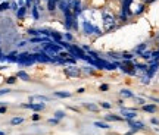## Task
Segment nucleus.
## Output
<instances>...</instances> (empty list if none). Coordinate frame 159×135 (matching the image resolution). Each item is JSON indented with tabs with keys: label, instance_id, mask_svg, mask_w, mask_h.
Masks as SVG:
<instances>
[{
	"label": "nucleus",
	"instance_id": "nucleus-1",
	"mask_svg": "<svg viewBox=\"0 0 159 135\" xmlns=\"http://www.w3.org/2000/svg\"><path fill=\"white\" fill-rule=\"evenodd\" d=\"M102 19H103V25H105V29L106 33L112 31V29L116 28V21H115V16L108 11L102 12Z\"/></svg>",
	"mask_w": 159,
	"mask_h": 135
},
{
	"label": "nucleus",
	"instance_id": "nucleus-2",
	"mask_svg": "<svg viewBox=\"0 0 159 135\" xmlns=\"http://www.w3.org/2000/svg\"><path fill=\"white\" fill-rule=\"evenodd\" d=\"M134 0H121V13H119V19H121V22H127V19L133 15V12H131V3H133Z\"/></svg>",
	"mask_w": 159,
	"mask_h": 135
},
{
	"label": "nucleus",
	"instance_id": "nucleus-3",
	"mask_svg": "<svg viewBox=\"0 0 159 135\" xmlns=\"http://www.w3.org/2000/svg\"><path fill=\"white\" fill-rule=\"evenodd\" d=\"M81 27H83V33H84L85 35H91V34H96V35H102V34H103L102 29L99 28V27H96V25H93L90 21H83Z\"/></svg>",
	"mask_w": 159,
	"mask_h": 135
},
{
	"label": "nucleus",
	"instance_id": "nucleus-4",
	"mask_svg": "<svg viewBox=\"0 0 159 135\" xmlns=\"http://www.w3.org/2000/svg\"><path fill=\"white\" fill-rule=\"evenodd\" d=\"M63 16H65V21H63V25H65V28L68 29V33L71 31V29H74V22L77 18L72 15V12L71 11H66L65 13H63Z\"/></svg>",
	"mask_w": 159,
	"mask_h": 135
},
{
	"label": "nucleus",
	"instance_id": "nucleus-5",
	"mask_svg": "<svg viewBox=\"0 0 159 135\" xmlns=\"http://www.w3.org/2000/svg\"><path fill=\"white\" fill-rule=\"evenodd\" d=\"M65 73L71 78H78L81 75V68H77L75 65H69V66L65 68Z\"/></svg>",
	"mask_w": 159,
	"mask_h": 135
},
{
	"label": "nucleus",
	"instance_id": "nucleus-6",
	"mask_svg": "<svg viewBox=\"0 0 159 135\" xmlns=\"http://www.w3.org/2000/svg\"><path fill=\"white\" fill-rule=\"evenodd\" d=\"M31 56H33V59H34L35 62L39 63H50L52 59L46 53H43V51H39V53H31Z\"/></svg>",
	"mask_w": 159,
	"mask_h": 135
},
{
	"label": "nucleus",
	"instance_id": "nucleus-7",
	"mask_svg": "<svg viewBox=\"0 0 159 135\" xmlns=\"http://www.w3.org/2000/svg\"><path fill=\"white\" fill-rule=\"evenodd\" d=\"M121 115H124L125 120H134L137 118L136 109H125V107H122L121 109Z\"/></svg>",
	"mask_w": 159,
	"mask_h": 135
},
{
	"label": "nucleus",
	"instance_id": "nucleus-8",
	"mask_svg": "<svg viewBox=\"0 0 159 135\" xmlns=\"http://www.w3.org/2000/svg\"><path fill=\"white\" fill-rule=\"evenodd\" d=\"M21 107L24 109H31L34 112H41L46 109V104L44 103H27V104H21Z\"/></svg>",
	"mask_w": 159,
	"mask_h": 135
},
{
	"label": "nucleus",
	"instance_id": "nucleus-9",
	"mask_svg": "<svg viewBox=\"0 0 159 135\" xmlns=\"http://www.w3.org/2000/svg\"><path fill=\"white\" fill-rule=\"evenodd\" d=\"M158 69H159V60H150V65H149V69H148V72H146V75L152 79Z\"/></svg>",
	"mask_w": 159,
	"mask_h": 135
},
{
	"label": "nucleus",
	"instance_id": "nucleus-10",
	"mask_svg": "<svg viewBox=\"0 0 159 135\" xmlns=\"http://www.w3.org/2000/svg\"><path fill=\"white\" fill-rule=\"evenodd\" d=\"M71 9H72V15L75 18L80 16V13L83 12V7H81V0H74L72 5H71Z\"/></svg>",
	"mask_w": 159,
	"mask_h": 135
},
{
	"label": "nucleus",
	"instance_id": "nucleus-11",
	"mask_svg": "<svg viewBox=\"0 0 159 135\" xmlns=\"http://www.w3.org/2000/svg\"><path fill=\"white\" fill-rule=\"evenodd\" d=\"M127 124H128V126H130L133 131H143L146 126H144V124L143 122H137V120H127Z\"/></svg>",
	"mask_w": 159,
	"mask_h": 135
},
{
	"label": "nucleus",
	"instance_id": "nucleus-12",
	"mask_svg": "<svg viewBox=\"0 0 159 135\" xmlns=\"http://www.w3.org/2000/svg\"><path fill=\"white\" fill-rule=\"evenodd\" d=\"M28 59H31V54H30L28 51H22V53H18V59H16V63L19 65H22L25 63Z\"/></svg>",
	"mask_w": 159,
	"mask_h": 135
},
{
	"label": "nucleus",
	"instance_id": "nucleus-13",
	"mask_svg": "<svg viewBox=\"0 0 159 135\" xmlns=\"http://www.w3.org/2000/svg\"><path fill=\"white\" fill-rule=\"evenodd\" d=\"M30 101L31 103H35V101H40V103H44V101H50V98L46 96H31L30 97Z\"/></svg>",
	"mask_w": 159,
	"mask_h": 135
},
{
	"label": "nucleus",
	"instance_id": "nucleus-14",
	"mask_svg": "<svg viewBox=\"0 0 159 135\" xmlns=\"http://www.w3.org/2000/svg\"><path fill=\"white\" fill-rule=\"evenodd\" d=\"M105 120H108V122H122L125 119L121 118V116H116V115H106V116H105Z\"/></svg>",
	"mask_w": 159,
	"mask_h": 135
},
{
	"label": "nucleus",
	"instance_id": "nucleus-15",
	"mask_svg": "<svg viewBox=\"0 0 159 135\" xmlns=\"http://www.w3.org/2000/svg\"><path fill=\"white\" fill-rule=\"evenodd\" d=\"M50 38H52V41H55V43H59V41H62V40H63V35H62L61 33L52 31V33H50Z\"/></svg>",
	"mask_w": 159,
	"mask_h": 135
},
{
	"label": "nucleus",
	"instance_id": "nucleus-16",
	"mask_svg": "<svg viewBox=\"0 0 159 135\" xmlns=\"http://www.w3.org/2000/svg\"><path fill=\"white\" fill-rule=\"evenodd\" d=\"M18 59V53L16 51H11L7 56H3V59L2 60H7V62H16Z\"/></svg>",
	"mask_w": 159,
	"mask_h": 135
},
{
	"label": "nucleus",
	"instance_id": "nucleus-17",
	"mask_svg": "<svg viewBox=\"0 0 159 135\" xmlns=\"http://www.w3.org/2000/svg\"><path fill=\"white\" fill-rule=\"evenodd\" d=\"M146 49H148V44H146V43H142V44H139L136 49H134V54H137V56H142V53L146 50Z\"/></svg>",
	"mask_w": 159,
	"mask_h": 135
},
{
	"label": "nucleus",
	"instance_id": "nucleus-18",
	"mask_svg": "<svg viewBox=\"0 0 159 135\" xmlns=\"http://www.w3.org/2000/svg\"><path fill=\"white\" fill-rule=\"evenodd\" d=\"M46 2H47V11L49 12L56 11V5L59 3V0H46Z\"/></svg>",
	"mask_w": 159,
	"mask_h": 135
},
{
	"label": "nucleus",
	"instance_id": "nucleus-19",
	"mask_svg": "<svg viewBox=\"0 0 159 135\" xmlns=\"http://www.w3.org/2000/svg\"><path fill=\"white\" fill-rule=\"evenodd\" d=\"M119 96L122 97V98H133V97H134V94H133V91H131V90L124 88V90L119 91Z\"/></svg>",
	"mask_w": 159,
	"mask_h": 135
},
{
	"label": "nucleus",
	"instance_id": "nucleus-20",
	"mask_svg": "<svg viewBox=\"0 0 159 135\" xmlns=\"http://www.w3.org/2000/svg\"><path fill=\"white\" fill-rule=\"evenodd\" d=\"M134 68H136V71H140V72L146 73L149 69V65H146V63H134Z\"/></svg>",
	"mask_w": 159,
	"mask_h": 135
},
{
	"label": "nucleus",
	"instance_id": "nucleus-21",
	"mask_svg": "<svg viewBox=\"0 0 159 135\" xmlns=\"http://www.w3.org/2000/svg\"><path fill=\"white\" fill-rule=\"evenodd\" d=\"M27 6H19V9L16 11V16L19 18V19H22L24 16H25V13H27Z\"/></svg>",
	"mask_w": 159,
	"mask_h": 135
},
{
	"label": "nucleus",
	"instance_id": "nucleus-22",
	"mask_svg": "<svg viewBox=\"0 0 159 135\" xmlns=\"http://www.w3.org/2000/svg\"><path fill=\"white\" fill-rule=\"evenodd\" d=\"M55 97H59V98H69V97H71V93H68V91H55Z\"/></svg>",
	"mask_w": 159,
	"mask_h": 135
},
{
	"label": "nucleus",
	"instance_id": "nucleus-23",
	"mask_svg": "<svg viewBox=\"0 0 159 135\" xmlns=\"http://www.w3.org/2000/svg\"><path fill=\"white\" fill-rule=\"evenodd\" d=\"M143 110L148 113H155L156 112V106H155V104H144V106H143Z\"/></svg>",
	"mask_w": 159,
	"mask_h": 135
},
{
	"label": "nucleus",
	"instance_id": "nucleus-24",
	"mask_svg": "<svg viewBox=\"0 0 159 135\" xmlns=\"http://www.w3.org/2000/svg\"><path fill=\"white\" fill-rule=\"evenodd\" d=\"M94 126H96V128H100V129H109V128H111L109 124H106V122H99V120L94 122Z\"/></svg>",
	"mask_w": 159,
	"mask_h": 135
},
{
	"label": "nucleus",
	"instance_id": "nucleus-25",
	"mask_svg": "<svg viewBox=\"0 0 159 135\" xmlns=\"http://www.w3.org/2000/svg\"><path fill=\"white\" fill-rule=\"evenodd\" d=\"M16 76H18V78H21L22 81H30V75L27 72H24V71H19Z\"/></svg>",
	"mask_w": 159,
	"mask_h": 135
},
{
	"label": "nucleus",
	"instance_id": "nucleus-26",
	"mask_svg": "<svg viewBox=\"0 0 159 135\" xmlns=\"http://www.w3.org/2000/svg\"><path fill=\"white\" fill-rule=\"evenodd\" d=\"M140 57H143L144 60H150V59H152V51H150V50H144L142 53V56H140Z\"/></svg>",
	"mask_w": 159,
	"mask_h": 135
},
{
	"label": "nucleus",
	"instance_id": "nucleus-27",
	"mask_svg": "<svg viewBox=\"0 0 159 135\" xmlns=\"http://www.w3.org/2000/svg\"><path fill=\"white\" fill-rule=\"evenodd\" d=\"M121 57H122V60H133L134 59V53H122Z\"/></svg>",
	"mask_w": 159,
	"mask_h": 135
},
{
	"label": "nucleus",
	"instance_id": "nucleus-28",
	"mask_svg": "<svg viewBox=\"0 0 159 135\" xmlns=\"http://www.w3.org/2000/svg\"><path fill=\"white\" fill-rule=\"evenodd\" d=\"M85 107H87V109H89V110H91V112H97V110H99V106H97V104H93V103H85L84 104Z\"/></svg>",
	"mask_w": 159,
	"mask_h": 135
},
{
	"label": "nucleus",
	"instance_id": "nucleus-29",
	"mask_svg": "<svg viewBox=\"0 0 159 135\" xmlns=\"http://www.w3.org/2000/svg\"><path fill=\"white\" fill-rule=\"evenodd\" d=\"M143 12H144V3H142V5L137 6V9L133 12V13H134V15H142Z\"/></svg>",
	"mask_w": 159,
	"mask_h": 135
},
{
	"label": "nucleus",
	"instance_id": "nucleus-30",
	"mask_svg": "<svg viewBox=\"0 0 159 135\" xmlns=\"http://www.w3.org/2000/svg\"><path fill=\"white\" fill-rule=\"evenodd\" d=\"M28 34L31 37H40V35H41V34H40V29H34V28H30Z\"/></svg>",
	"mask_w": 159,
	"mask_h": 135
},
{
	"label": "nucleus",
	"instance_id": "nucleus-31",
	"mask_svg": "<svg viewBox=\"0 0 159 135\" xmlns=\"http://www.w3.org/2000/svg\"><path fill=\"white\" fill-rule=\"evenodd\" d=\"M9 7H11V5H9V2H3V3H0V12L7 11Z\"/></svg>",
	"mask_w": 159,
	"mask_h": 135
},
{
	"label": "nucleus",
	"instance_id": "nucleus-32",
	"mask_svg": "<svg viewBox=\"0 0 159 135\" xmlns=\"http://www.w3.org/2000/svg\"><path fill=\"white\" fill-rule=\"evenodd\" d=\"M55 118L59 119V120H61V119H63V118H65V112H62V110H56V112H55Z\"/></svg>",
	"mask_w": 159,
	"mask_h": 135
},
{
	"label": "nucleus",
	"instance_id": "nucleus-33",
	"mask_svg": "<svg viewBox=\"0 0 159 135\" xmlns=\"http://www.w3.org/2000/svg\"><path fill=\"white\" fill-rule=\"evenodd\" d=\"M31 13H33V18H34V19H39V18H40L39 11H37V6H33V9H31Z\"/></svg>",
	"mask_w": 159,
	"mask_h": 135
},
{
	"label": "nucleus",
	"instance_id": "nucleus-34",
	"mask_svg": "<svg viewBox=\"0 0 159 135\" xmlns=\"http://www.w3.org/2000/svg\"><path fill=\"white\" fill-rule=\"evenodd\" d=\"M22 122H24V118H13L11 120L12 125H19V124H22Z\"/></svg>",
	"mask_w": 159,
	"mask_h": 135
},
{
	"label": "nucleus",
	"instance_id": "nucleus-35",
	"mask_svg": "<svg viewBox=\"0 0 159 135\" xmlns=\"http://www.w3.org/2000/svg\"><path fill=\"white\" fill-rule=\"evenodd\" d=\"M63 38H65V41H68V43L74 41V37H72V34H71V33H66L65 35H63Z\"/></svg>",
	"mask_w": 159,
	"mask_h": 135
},
{
	"label": "nucleus",
	"instance_id": "nucleus-36",
	"mask_svg": "<svg viewBox=\"0 0 159 135\" xmlns=\"http://www.w3.org/2000/svg\"><path fill=\"white\" fill-rule=\"evenodd\" d=\"M140 81H142V84H144V85H148L149 82H150V78H149L148 75H146V73H144V76H142V79H140Z\"/></svg>",
	"mask_w": 159,
	"mask_h": 135
},
{
	"label": "nucleus",
	"instance_id": "nucleus-37",
	"mask_svg": "<svg viewBox=\"0 0 159 135\" xmlns=\"http://www.w3.org/2000/svg\"><path fill=\"white\" fill-rule=\"evenodd\" d=\"M100 107H103V109H111V107H112V104H111V103H108V101H102V103H100Z\"/></svg>",
	"mask_w": 159,
	"mask_h": 135
},
{
	"label": "nucleus",
	"instance_id": "nucleus-38",
	"mask_svg": "<svg viewBox=\"0 0 159 135\" xmlns=\"http://www.w3.org/2000/svg\"><path fill=\"white\" fill-rule=\"evenodd\" d=\"M108 56H111V57H114L115 60H119V59H122V57H121V54H118V53H109Z\"/></svg>",
	"mask_w": 159,
	"mask_h": 135
},
{
	"label": "nucleus",
	"instance_id": "nucleus-39",
	"mask_svg": "<svg viewBox=\"0 0 159 135\" xmlns=\"http://www.w3.org/2000/svg\"><path fill=\"white\" fill-rule=\"evenodd\" d=\"M6 82L7 84H15L16 82V76H9V78L6 79Z\"/></svg>",
	"mask_w": 159,
	"mask_h": 135
},
{
	"label": "nucleus",
	"instance_id": "nucleus-40",
	"mask_svg": "<svg viewBox=\"0 0 159 135\" xmlns=\"http://www.w3.org/2000/svg\"><path fill=\"white\" fill-rule=\"evenodd\" d=\"M12 90H9V88H2L0 90V96H5V94H9Z\"/></svg>",
	"mask_w": 159,
	"mask_h": 135
},
{
	"label": "nucleus",
	"instance_id": "nucleus-41",
	"mask_svg": "<svg viewBox=\"0 0 159 135\" xmlns=\"http://www.w3.org/2000/svg\"><path fill=\"white\" fill-rule=\"evenodd\" d=\"M136 100H137V103H139V104H142V106H144V103H146L144 98H142V97H136Z\"/></svg>",
	"mask_w": 159,
	"mask_h": 135
},
{
	"label": "nucleus",
	"instance_id": "nucleus-42",
	"mask_svg": "<svg viewBox=\"0 0 159 135\" xmlns=\"http://www.w3.org/2000/svg\"><path fill=\"white\" fill-rule=\"evenodd\" d=\"M109 90V85L108 84H102L100 85V91H108Z\"/></svg>",
	"mask_w": 159,
	"mask_h": 135
},
{
	"label": "nucleus",
	"instance_id": "nucleus-43",
	"mask_svg": "<svg viewBox=\"0 0 159 135\" xmlns=\"http://www.w3.org/2000/svg\"><path fill=\"white\" fill-rule=\"evenodd\" d=\"M49 124H52V125H57V124H59V119H56V118L50 119V120H49Z\"/></svg>",
	"mask_w": 159,
	"mask_h": 135
},
{
	"label": "nucleus",
	"instance_id": "nucleus-44",
	"mask_svg": "<svg viewBox=\"0 0 159 135\" xmlns=\"http://www.w3.org/2000/svg\"><path fill=\"white\" fill-rule=\"evenodd\" d=\"M150 124H152V125H159V119L152 118V119H150Z\"/></svg>",
	"mask_w": 159,
	"mask_h": 135
},
{
	"label": "nucleus",
	"instance_id": "nucleus-45",
	"mask_svg": "<svg viewBox=\"0 0 159 135\" xmlns=\"http://www.w3.org/2000/svg\"><path fill=\"white\" fill-rule=\"evenodd\" d=\"M91 68H93V66H91ZM91 68H90V66H85L84 71H85L87 73H93V69H91Z\"/></svg>",
	"mask_w": 159,
	"mask_h": 135
},
{
	"label": "nucleus",
	"instance_id": "nucleus-46",
	"mask_svg": "<svg viewBox=\"0 0 159 135\" xmlns=\"http://www.w3.org/2000/svg\"><path fill=\"white\" fill-rule=\"evenodd\" d=\"M11 7H12V11H18V9H19V6H18L16 3H12Z\"/></svg>",
	"mask_w": 159,
	"mask_h": 135
},
{
	"label": "nucleus",
	"instance_id": "nucleus-47",
	"mask_svg": "<svg viewBox=\"0 0 159 135\" xmlns=\"http://www.w3.org/2000/svg\"><path fill=\"white\" fill-rule=\"evenodd\" d=\"M28 44V43H27V41H21V43H19V44H18V47H19V49H21V47H25V46Z\"/></svg>",
	"mask_w": 159,
	"mask_h": 135
},
{
	"label": "nucleus",
	"instance_id": "nucleus-48",
	"mask_svg": "<svg viewBox=\"0 0 159 135\" xmlns=\"http://www.w3.org/2000/svg\"><path fill=\"white\" fill-rule=\"evenodd\" d=\"M40 119V115H33V120H39Z\"/></svg>",
	"mask_w": 159,
	"mask_h": 135
},
{
	"label": "nucleus",
	"instance_id": "nucleus-49",
	"mask_svg": "<svg viewBox=\"0 0 159 135\" xmlns=\"http://www.w3.org/2000/svg\"><path fill=\"white\" fill-rule=\"evenodd\" d=\"M6 112V107L5 106H0V113H5Z\"/></svg>",
	"mask_w": 159,
	"mask_h": 135
},
{
	"label": "nucleus",
	"instance_id": "nucleus-50",
	"mask_svg": "<svg viewBox=\"0 0 159 135\" xmlns=\"http://www.w3.org/2000/svg\"><path fill=\"white\" fill-rule=\"evenodd\" d=\"M84 88H78V90H77V93H78V94H83V93H84Z\"/></svg>",
	"mask_w": 159,
	"mask_h": 135
},
{
	"label": "nucleus",
	"instance_id": "nucleus-51",
	"mask_svg": "<svg viewBox=\"0 0 159 135\" xmlns=\"http://www.w3.org/2000/svg\"><path fill=\"white\" fill-rule=\"evenodd\" d=\"M134 134H136V131H133V129H131L130 132H127V134H125V135H134Z\"/></svg>",
	"mask_w": 159,
	"mask_h": 135
},
{
	"label": "nucleus",
	"instance_id": "nucleus-52",
	"mask_svg": "<svg viewBox=\"0 0 159 135\" xmlns=\"http://www.w3.org/2000/svg\"><path fill=\"white\" fill-rule=\"evenodd\" d=\"M33 2H34V0H27V7H28V6H31V3H33Z\"/></svg>",
	"mask_w": 159,
	"mask_h": 135
},
{
	"label": "nucleus",
	"instance_id": "nucleus-53",
	"mask_svg": "<svg viewBox=\"0 0 159 135\" xmlns=\"http://www.w3.org/2000/svg\"><path fill=\"white\" fill-rule=\"evenodd\" d=\"M0 135H5V132H2V131H0Z\"/></svg>",
	"mask_w": 159,
	"mask_h": 135
},
{
	"label": "nucleus",
	"instance_id": "nucleus-54",
	"mask_svg": "<svg viewBox=\"0 0 159 135\" xmlns=\"http://www.w3.org/2000/svg\"><path fill=\"white\" fill-rule=\"evenodd\" d=\"M5 2H6V0H5Z\"/></svg>",
	"mask_w": 159,
	"mask_h": 135
}]
</instances>
